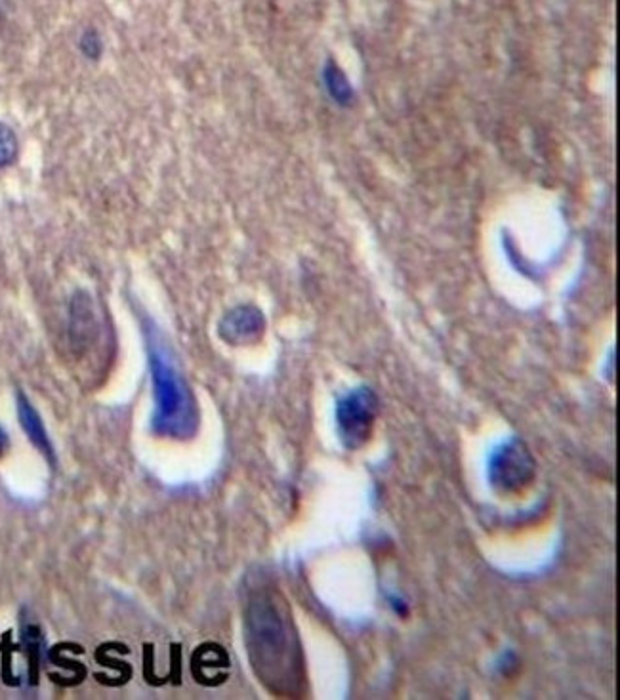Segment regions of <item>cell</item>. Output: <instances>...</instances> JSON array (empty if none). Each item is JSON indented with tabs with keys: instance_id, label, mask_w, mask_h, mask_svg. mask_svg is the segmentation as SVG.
I'll return each instance as SVG.
<instances>
[{
	"instance_id": "6da1fadb",
	"label": "cell",
	"mask_w": 620,
	"mask_h": 700,
	"mask_svg": "<svg viewBox=\"0 0 620 700\" xmlns=\"http://www.w3.org/2000/svg\"><path fill=\"white\" fill-rule=\"evenodd\" d=\"M248 662L258 681L277 697L308 693V668L302 639L287 598L271 586L254 590L243 613Z\"/></svg>"
},
{
	"instance_id": "7a4b0ae2",
	"label": "cell",
	"mask_w": 620,
	"mask_h": 700,
	"mask_svg": "<svg viewBox=\"0 0 620 700\" xmlns=\"http://www.w3.org/2000/svg\"><path fill=\"white\" fill-rule=\"evenodd\" d=\"M145 346L153 380L155 409L151 414V432L165 439L187 441L199 430V409L186 378L178 371L174 355L161 330L145 323Z\"/></svg>"
},
{
	"instance_id": "3957f363",
	"label": "cell",
	"mask_w": 620,
	"mask_h": 700,
	"mask_svg": "<svg viewBox=\"0 0 620 700\" xmlns=\"http://www.w3.org/2000/svg\"><path fill=\"white\" fill-rule=\"evenodd\" d=\"M537 477V462L529 447L510 437L500 443L487 462V479L496 495L516 496L525 493Z\"/></svg>"
},
{
	"instance_id": "277c9868",
	"label": "cell",
	"mask_w": 620,
	"mask_h": 700,
	"mask_svg": "<svg viewBox=\"0 0 620 700\" xmlns=\"http://www.w3.org/2000/svg\"><path fill=\"white\" fill-rule=\"evenodd\" d=\"M378 412V395L369 386H357L336 401V432L348 451H359L371 441Z\"/></svg>"
},
{
	"instance_id": "5b68a950",
	"label": "cell",
	"mask_w": 620,
	"mask_h": 700,
	"mask_svg": "<svg viewBox=\"0 0 620 700\" xmlns=\"http://www.w3.org/2000/svg\"><path fill=\"white\" fill-rule=\"evenodd\" d=\"M266 319L264 313L254 306H239L231 309L220 321L218 332L224 342L231 346H248L264 336Z\"/></svg>"
},
{
	"instance_id": "8992f818",
	"label": "cell",
	"mask_w": 620,
	"mask_h": 700,
	"mask_svg": "<svg viewBox=\"0 0 620 700\" xmlns=\"http://www.w3.org/2000/svg\"><path fill=\"white\" fill-rule=\"evenodd\" d=\"M16 409H18V420H20L21 428L29 437V441L33 443V447L37 451H41L50 464H54L56 453H54L48 432H46V426L42 422L41 414L31 405V401L23 392H18L16 395Z\"/></svg>"
},
{
	"instance_id": "52a82bcc",
	"label": "cell",
	"mask_w": 620,
	"mask_h": 700,
	"mask_svg": "<svg viewBox=\"0 0 620 700\" xmlns=\"http://www.w3.org/2000/svg\"><path fill=\"white\" fill-rule=\"evenodd\" d=\"M323 81L327 86V92L331 94L332 100L340 105L352 102L353 88L352 84L348 83L346 75L340 71V67L334 62L327 63L325 71H323Z\"/></svg>"
},
{
	"instance_id": "ba28073f",
	"label": "cell",
	"mask_w": 620,
	"mask_h": 700,
	"mask_svg": "<svg viewBox=\"0 0 620 700\" xmlns=\"http://www.w3.org/2000/svg\"><path fill=\"white\" fill-rule=\"evenodd\" d=\"M20 145L14 130L4 123H0V168L12 165L18 157Z\"/></svg>"
},
{
	"instance_id": "9c48e42d",
	"label": "cell",
	"mask_w": 620,
	"mask_h": 700,
	"mask_svg": "<svg viewBox=\"0 0 620 700\" xmlns=\"http://www.w3.org/2000/svg\"><path fill=\"white\" fill-rule=\"evenodd\" d=\"M23 641H25V647H27V651H29L31 662L37 664L39 651H41V632H39V628L33 626V624L23 626Z\"/></svg>"
},
{
	"instance_id": "30bf717a",
	"label": "cell",
	"mask_w": 620,
	"mask_h": 700,
	"mask_svg": "<svg viewBox=\"0 0 620 700\" xmlns=\"http://www.w3.org/2000/svg\"><path fill=\"white\" fill-rule=\"evenodd\" d=\"M81 50H83L84 56L96 60L100 54H102V42H100V37L96 31H86L81 39Z\"/></svg>"
},
{
	"instance_id": "8fae6325",
	"label": "cell",
	"mask_w": 620,
	"mask_h": 700,
	"mask_svg": "<svg viewBox=\"0 0 620 700\" xmlns=\"http://www.w3.org/2000/svg\"><path fill=\"white\" fill-rule=\"evenodd\" d=\"M8 447H10V435L4 428H0V456L8 451Z\"/></svg>"
}]
</instances>
